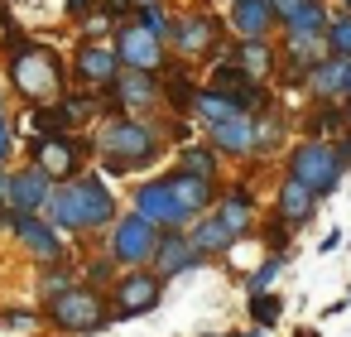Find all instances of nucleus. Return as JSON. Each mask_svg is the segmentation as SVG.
<instances>
[{
  "mask_svg": "<svg viewBox=\"0 0 351 337\" xmlns=\"http://www.w3.org/2000/svg\"><path fill=\"white\" fill-rule=\"evenodd\" d=\"M169 154V140L159 130V116H101L92 126V159L106 178H130V174H149L159 159Z\"/></svg>",
  "mask_w": 351,
  "mask_h": 337,
  "instance_id": "obj_1",
  "label": "nucleus"
},
{
  "mask_svg": "<svg viewBox=\"0 0 351 337\" xmlns=\"http://www.w3.org/2000/svg\"><path fill=\"white\" fill-rule=\"evenodd\" d=\"M116 212H121V202H116L111 183L101 174H92V169H82L68 183H53L49 207H44V217L68 236H101L116 222Z\"/></svg>",
  "mask_w": 351,
  "mask_h": 337,
  "instance_id": "obj_2",
  "label": "nucleus"
},
{
  "mask_svg": "<svg viewBox=\"0 0 351 337\" xmlns=\"http://www.w3.org/2000/svg\"><path fill=\"white\" fill-rule=\"evenodd\" d=\"M10 87L5 92H15L25 106H53L63 92H68V63H63V54L53 49V44H44V39H34L25 54H15L10 63Z\"/></svg>",
  "mask_w": 351,
  "mask_h": 337,
  "instance_id": "obj_3",
  "label": "nucleus"
},
{
  "mask_svg": "<svg viewBox=\"0 0 351 337\" xmlns=\"http://www.w3.org/2000/svg\"><path fill=\"white\" fill-rule=\"evenodd\" d=\"M164 44H169V58H173V63L197 68V63H212V58L231 44V34H226V20H221L217 10H207V5H188V10L173 15Z\"/></svg>",
  "mask_w": 351,
  "mask_h": 337,
  "instance_id": "obj_4",
  "label": "nucleus"
},
{
  "mask_svg": "<svg viewBox=\"0 0 351 337\" xmlns=\"http://www.w3.org/2000/svg\"><path fill=\"white\" fill-rule=\"evenodd\" d=\"M25 164H34L39 174H49V183H68L82 169H92V135H82V130L34 135L25 145Z\"/></svg>",
  "mask_w": 351,
  "mask_h": 337,
  "instance_id": "obj_5",
  "label": "nucleus"
},
{
  "mask_svg": "<svg viewBox=\"0 0 351 337\" xmlns=\"http://www.w3.org/2000/svg\"><path fill=\"white\" fill-rule=\"evenodd\" d=\"M284 174L298 178L317 202H327V198L341 188V178H346V169H341L337 154H332V140H303V135L284 150Z\"/></svg>",
  "mask_w": 351,
  "mask_h": 337,
  "instance_id": "obj_6",
  "label": "nucleus"
},
{
  "mask_svg": "<svg viewBox=\"0 0 351 337\" xmlns=\"http://www.w3.org/2000/svg\"><path fill=\"white\" fill-rule=\"evenodd\" d=\"M44 318H49V327H58L63 337H97V332L111 323V313H106V294L87 289L82 279H77L73 289L53 294V299L44 303Z\"/></svg>",
  "mask_w": 351,
  "mask_h": 337,
  "instance_id": "obj_7",
  "label": "nucleus"
},
{
  "mask_svg": "<svg viewBox=\"0 0 351 337\" xmlns=\"http://www.w3.org/2000/svg\"><path fill=\"white\" fill-rule=\"evenodd\" d=\"M164 299V279L149 270V265H135V270H121L106 289V313L111 323H130V318H145L154 313Z\"/></svg>",
  "mask_w": 351,
  "mask_h": 337,
  "instance_id": "obj_8",
  "label": "nucleus"
},
{
  "mask_svg": "<svg viewBox=\"0 0 351 337\" xmlns=\"http://www.w3.org/2000/svg\"><path fill=\"white\" fill-rule=\"evenodd\" d=\"M106 44H111L116 63H121V68H135V73H154V78H159V73L173 63V58H169V44H164L159 34H149L135 15L121 20V25H111Z\"/></svg>",
  "mask_w": 351,
  "mask_h": 337,
  "instance_id": "obj_9",
  "label": "nucleus"
},
{
  "mask_svg": "<svg viewBox=\"0 0 351 337\" xmlns=\"http://www.w3.org/2000/svg\"><path fill=\"white\" fill-rule=\"evenodd\" d=\"M154 241H159V226H149L140 212H116V222H111L106 236H101V251H106L121 270H135V265H149Z\"/></svg>",
  "mask_w": 351,
  "mask_h": 337,
  "instance_id": "obj_10",
  "label": "nucleus"
},
{
  "mask_svg": "<svg viewBox=\"0 0 351 337\" xmlns=\"http://www.w3.org/2000/svg\"><path fill=\"white\" fill-rule=\"evenodd\" d=\"M159 116V78L154 73H135V68H121L116 82L101 92V116Z\"/></svg>",
  "mask_w": 351,
  "mask_h": 337,
  "instance_id": "obj_11",
  "label": "nucleus"
},
{
  "mask_svg": "<svg viewBox=\"0 0 351 337\" xmlns=\"http://www.w3.org/2000/svg\"><path fill=\"white\" fill-rule=\"evenodd\" d=\"M116 73H121V63H116V54H111L106 39H77L73 44V63H68V82L73 87L101 97L116 82Z\"/></svg>",
  "mask_w": 351,
  "mask_h": 337,
  "instance_id": "obj_12",
  "label": "nucleus"
},
{
  "mask_svg": "<svg viewBox=\"0 0 351 337\" xmlns=\"http://www.w3.org/2000/svg\"><path fill=\"white\" fill-rule=\"evenodd\" d=\"M130 212H140L149 226H159V231H183L188 222H193V212L169 193V183H164V174H154V178H145V183H135V193H130Z\"/></svg>",
  "mask_w": 351,
  "mask_h": 337,
  "instance_id": "obj_13",
  "label": "nucleus"
},
{
  "mask_svg": "<svg viewBox=\"0 0 351 337\" xmlns=\"http://www.w3.org/2000/svg\"><path fill=\"white\" fill-rule=\"evenodd\" d=\"M5 231H10V236L20 241V251H25V255H34L39 265H44V260H63V255H68V236H63L44 212H10Z\"/></svg>",
  "mask_w": 351,
  "mask_h": 337,
  "instance_id": "obj_14",
  "label": "nucleus"
},
{
  "mask_svg": "<svg viewBox=\"0 0 351 337\" xmlns=\"http://www.w3.org/2000/svg\"><path fill=\"white\" fill-rule=\"evenodd\" d=\"M250 121H255V130H250V159H255V164L279 159V154L289 150V130H293V116L284 111V102L260 106Z\"/></svg>",
  "mask_w": 351,
  "mask_h": 337,
  "instance_id": "obj_15",
  "label": "nucleus"
},
{
  "mask_svg": "<svg viewBox=\"0 0 351 337\" xmlns=\"http://www.w3.org/2000/svg\"><path fill=\"white\" fill-rule=\"evenodd\" d=\"M212 212H217V222H221L236 241H245V236H255V222H260V198H255V188H250V183H226V188H217Z\"/></svg>",
  "mask_w": 351,
  "mask_h": 337,
  "instance_id": "obj_16",
  "label": "nucleus"
},
{
  "mask_svg": "<svg viewBox=\"0 0 351 337\" xmlns=\"http://www.w3.org/2000/svg\"><path fill=\"white\" fill-rule=\"evenodd\" d=\"M207 260L193 251V241L183 236V231H159V241H154V255H149V270L169 284V279H178V275H193V270H202Z\"/></svg>",
  "mask_w": 351,
  "mask_h": 337,
  "instance_id": "obj_17",
  "label": "nucleus"
},
{
  "mask_svg": "<svg viewBox=\"0 0 351 337\" xmlns=\"http://www.w3.org/2000/svg\"><path fill=\"white\" fill-rule=\"evenodd\" d=\"M226 34L231 39H274V10L269 0H226Z\"/></svg>",
  "mask_w": 351,
  "mask_h": 337,
  "instance_id": "obj_18",
  "label": "nucleus"
},
{
  "mask_svg": "<svg viewBox=\"0 0 351 337\" xmlns=\"http://www.w3.org/2000/svg\"><path fill=\"white\" fill-rule=\"evenodd\" d=\"M308 102H351V58H322L308 68V82H303Z\"/></svg>",
  "mask_w": 351,
  "mask_h": 337,
  "instance_id": "obj_19",
  "label": "nucleus"
},
{
  "mask_svg": "<svg viewBox=\"0 0 351 337\" xmlns=\"http://www.w3.org/2000/svg\"><path fill=\"white\" fill-rule=\"evenodd\" d=\"M49 193H53L49 174H39L34 164H20V169H10L5 207H10V212H44V207H49Z\"/></svg>",
  "mask_w": 351,
  "mask_h": 337,
  "instance_id": "obj_20",
  "label": "nucleus"
},
{
  "mask_svg": "<svg viewBox=\"0 0 351 337\" xmlns=\"http://www.w3.org/2000/svg\"><path fill=\"white\" fill-rule=\"evenodd\" d=\"M183 236L193 241V251H197L207 265H212V260H226V255L236 251V236L217 222V212H197V217L183 226Z\"/></svg>",
  "mask_w": 351,
  "mask_h": 337,
  "instance_id": "obj_21",
  "label": "nucleus"
},
{
  "mask_svg": "<svg viewBox=\"0 0 351 337\" xmlns=\"http://www.w3.org/2000/svg\"><path fill=\"white\" fill-rule=\"evenodd\" d=\"M250 130H255V121L236 111V116H226V121L207 126V130H202V140H207L221 159H250Z\"/></svg>",
  "mask_w": 351,
  "mask_h": 337,
  "instance_id": "obj_22",
  "label": "nucleus"
},
{
  "mask_svg": "<svg viewBox=\"0 0 351 337\" xmlns=\"http://www.w3.org/2000/svg\"><path fill=\"white\" fill-rule=\"evenodd\" d=\"M164 183H169V193H173V198H178V202H183L193 217H197V212H212V202H217V188H221L217 178L188 174V169H178V164L164 174Z\"/></svg>",
  "mask_w": 351,
  "mask_h": 337,
  "instance_id": "obj_23",
  "label": "nucleus"
},
{
  "mask_svg": "<svg viewBox=\"0 0 351 337\" xmlns=\"http://www.w3.org/2000/svg\"><path fill=\"white\" fill-rule=\"evenodd\" d=\"M317 207H322V202H317L298 178H289V174L279 178V188H274V217H279L284 226H308V222L317 217Z\"/></svg>",
  "mask_w": 351,
  "mask_h": 337,
  "instance_id": "obj_24",
  "label": "nucleus"
},
{
  "mask_svg": "<svg viewBox=\"0 0 351 337\" xmlns=\"http://www.w3.org/2000/svg\"><path fill=\"white\" fill-rule=\"evenodd\" d=\"M193 92H197V73H193L188 63H169V68L159 73V106H164V111L188 116Z\"/></svg>",
  "mask_w": 351,
  "mask_h": 337,
  "instance_id": "obj_25",
  "label": "nucleus"
},
{
  "mask_svg": "<svg viewBox=\"0 0 351 337\" xmlns=\"http://www.w3.org/2000/svg\"><path fill=\"white\" fill-rule=\"evenodd\" d=\"M53 111H58L63 130H87V126L101 121V97H97V92H82V87L68 82V92L53 102Z\"/></svg>",
  "mask_w": 351,
  "mask_h": 337,
  "instance_id": "obj_26",
  "label": "nucleus"
},
{
  "mask_svg": "<svg viewBox=\"0 0 351 337\" xmlns=\"http://www.w3.org/2000/svg\"><path fill=\"white\" fill-rule=\"evenodd\" d=\"M341 130H351L346 126V102H308V111L298 121V135L303 140H332Z\"/></svg>",
  "mask_w": 351,
  "mask_h": 337,
  "instance_id": "obj_27",
  "label": "nucleus"
},
{
  "mask_svg": "<svg viewBox=\"0 0 351 337\" xmlns=\"http://www.w3.org/2000/svg\"><path fill=\"white\" fill-rule=\"evenodd\" d=\"M226 54H231L250 78H260V82H269V78H274V63H279L274 39H231V44H226Z\"/></svg>",
  "mask_w": 351,
  "mask_h": 337,
  "instance_id": "obj_28",
  "label": "nucleus"
},
{
  "mask_svg": "<svg viewBox=\"0 0 351 337\" xmlns=\"http://www.w3.org/2000/svg\"><path fill=\"white\" fill-rule=\"evenodd\" d=\"M274 54H279V63H284V68L308 73L313 63H322V58H327V44H322L317 34H279V39H274Z\"/></svg>",
  "mask_w": 351,
  "mask_h": 337,
  "instance_id": "obj_29",
  "label": "nucleus"
},
{
  "mask_svg": "<svg viewBox=\"0 0 351 337\" xmlns=\"http://www.w3.org/2000/svg\"><path fill=\"white\" fill-rule=\"evenodd\" d=\"M226 116H236L231 97L217 92V87H207V82H197V92H193V102H188V121L207 130V126H217V121H226ZM241 116H245V111H241Z\"/></svg>",
  "mask_w": 351,
  "mask_h": 337,
  "instance_id": "obj_30",
  "label": "nucleus"
},
{
  "mask_svg": "<svg viewBox=\"0 0 351 337\" xmlns=\"http://www.w3.org/2000/svg\"><path fill=\"white\" fill-rule=\"evenodd\" d=\"M221 154L207 145V140H188V145H178V169H188V174H202V178H217L221 183Z\"/></svg>",
  "mask_w": 351,
  "mask_h": 337,
  "instance_id": "obj_31",
  "label": "nucleus"
},
{
  "mask_svg": "<svg viewBox=\"0 0 351 337\" xmlns=\"http://www.w3.org/2000/svg\"><path fill=\"white\" fill-rule=\"evenodd\" d=\"M327 20H332V5H327V0H313V5H298L293 15L279 20V34H317L322 39Z\"/></svg>",
  "mask_w": 351,
  "mask_h": 337,
  "instance_id": "obj_32",
  "label": "nucleus"
},
{
  "mask_svg": "<svg viewBox=\"0 0 351 337\" xmlns=\"http://www.w3.org/2000/svg\"><path fill=\"white\" fill-rule=\"evenodd\" d=\"M77 284V265L63 255V260H44L39 265V279H34V289H39V299L49 303L53 294H63V289H73Z\"/></svg>",
  "mask_w": 351,
  "mask_h": 337,
  "instance_id": "obj_33",
  "label": "nucleus"
},
{
  "mask_svg": "<svg viewBox=\"0 0 351 337\" xmlns=\"http://www.w3.org/2000/svg\"><path fill=\"white\" fill-rule=\"evenodd\" d=\"M116 275H121V265H116V260H111L106 251H101V255H92V260H87V265L77 270V279H82L87 289H97V294H106Z\"/></svg>",
  "mask_w": 351,
  "mask_h": 337,
  "instance_id": "obj_34",
  "label": "nucleus"
},
{
  "mask_svg": "<svg viewBox=\"0 0 351 337\" xmlns=\"http://www.w3.org/2000/svg\"><path fill=\"white\" fill-rule=\"evenodd\" d=\"M322 44H327V54H332V58H351V15H346V10H337V15L327 20Z\"/></svg>",
  "mask_w": 351,
  "mask_h": 337,
  "instance_id": "obj_35",
  "label": "nucleus"
},
{
  "mask_svg": "<svg viewBox=\"0 0 351 337\" xmlns=\"http://www.w3.org/2000/svg\"><path fill=\"white\" fill-rule=\"evenodd\" d=\"M135 20L149 30V34H159V39H169V25H173V10L164 5V0H135Z\"/></svg>",
  "mask_w": 351,
  "mask_h": 337,
  "instance_id": "obj_36",
  "label": "nucleus"
},
{
  "mask_svg": "<svg viewBox=\"0 0 351 337\" xmlns=\"http://www.w3.org/2000/svg\"><path fill=\"white\" fill-rule=\"evenodd\" d=\"M279 313H284V299L274 294V289H265V294H250V323L265 332V327H274L279 323Z\"/></svg>",
  "mask_w": 351,
  "mask_h": 337,
  "instance_id": "obj_37",
  "label": "nucleus"
},
{
  "mask_svg": "<svg viewBox=\"0 0 351 337\" xmlns=\"http://www.w3.org/2000/svg\"><path fill=\"white\" fill-rule=\"evenodd\" d=\"M255 236L269 246V255H289V241H293V226H284L279 217H265L255 222Z\"/></svg>",
  "mask_w": 351,
  "mask_h": 337,
  "instance_id": "obj_38",
  "label": "nucleus"
},
{
  "mask_svg": "<svg viewBox=\"0 0 351 337\" xmlns=\"http://www.w3.org/2000/svg\"><path fill=\"white\" fill-rule=\"evenodd\" d=\"M284 260H289V255H265V260L245 275V294H265V289H274V279H279Z\"/></svg>",
  "mask_w": 351,
  "mask_h": 337,
  "instance_id": "obj_39",
  "label": "nucleus"
},
{
  "mask_svg": "<svg viewBox=\"0 0 351 337\" xmlns=\"http://www.w3.org/2000/svg\"><path fill=\"white\" fill-rule=\"evenodd\" d=\"M29 44H34V34H25V30L15 25V15H5V30H0V58L10 63V58H15V54H25Z\"/></svg>",
  "mask_w": 351,
  "mask_h": 337,
  "instance_id": "obj_40",
  "label": "nucleus"
},
{
  "mask_svg": "<svg viewBox=\"0 0 351 337\" xmlns=\"http://www.w3.org/2000/svg\"><path fill=\"white\" fill-rule=\"evenodd\" d=\"M29 130L34 135H53V130H63V121H58L53 106H29Z\"/></svg>",
  "mask_w": 351,
  "mask_h": 337,
  "instance_id": "obj_41",
  "label": "nucleus"
},
{
  "mask_svg": "<svg viewBox=\"0 0 351 337\" xmlns=\"http://www.w3.org/2000/svg\"><path fill=\"white\" fill-rule=\"evenodd\" d=\"M15 150H20V140H15V121H10V116H0V169H10Z\"/></svg>",
  "mask_w": 351,
  "mask_h": 337,
  "instance_id": "obj_42",
  "label": "nucleus"
},
{
  "mask_svg": "<svg viewBox=\"0 0 351 337\" xmlns=\"http://www.w3.org/2000/svg\"><path fill=\"white\" fill-rule=\"evenodd\" d=\"M39 318L29 313V308H10V313H0V327H10V332H29Z\"/></svg>",
  "mask_w": 351,
  "mask_h": 337,
  "instance_id": "obj_43",
  "label": "nucleus"
},
{
  "mask_svg": "<svg viewBox=\"0 0 351 337\" xmlns=\"http://www.w3.org/2000/svg\"><path fill=\"white\" fill-rule=\"evenodd\" d=\"M63 15H68L73 25H82V20L97 15V0H63Z\"/></svg>",
  "mask_w": 351,
  "mask_h": 337,
  "instance_id": "obj_44",
  "label": "nucleus"
},
{
  "mask_svg": "<svg viewBox=\"0 0 351 337\" xmlns=\"http://www.w3.org/2000/svg\"><path fill=\"white\" fill-rule=\"evenodd\" d=\"M332 154H337V164H341V169H351V130L332 135Z\"/></svg>",
  "mask_w": 351,
  "mask_h": 337,
  "instance_id": "obj_45",
  "label": "nucleus"
},
{
  "mask_svg": "<svg viewBox=\"0 0 351 337\" xmlns=\"http://www.w3.org/2000/svg\"><path fill=\"white\" fill-rule=\"evenodd\" d=\"M298 5H313V0H269V10H274V25H279L284 15H293Z\"/></svg>",
  "mask_w": 351,
  "mask_h": 337,
  "instance_id": "obj_46",
  "label": "nucleus"
},
{
  "mask_svg": "<svg viewBox=\"0 0 351 337\" xmlns=\"http://www.w3.org/2000/svg\"><path fill=\"white\" fill-rule=\"evenodd\" d=\"M337 246H341V231H327V236L317 241V251H337Z\"/></svg>",
  "mask_w": 351,
  "mask_h": 337,
  "instance_id": "obj_47",
  "label": "nucleus"
},
{
  "mask_svg": "<svg viewBox=\"0 0 351 337\" xmlns=\"http://www.w3.org/2000/svg\"><path fill=\"white\" fill-rule=\"evenodd\" d=\"M207 337H265L260 327H250V332H207Z\"/></svg>",
  "mask_w": 351,
  "mask_h": 337,
  "instance_id": "obj_48",
  "label": "nucleus"
},
{
  "mask_svg": "<svg viewBox=\"0 0 351 337\" xmlns=\"http://www.w3.org/2000/svg\"><path fill=\"white\" fill-rule=\"evenodd\" d=\"M0 116H10V92H5V82H0Z\"/></svg>",
  "mask_w": 351,
  "mask_h": 337,
  "instance_id": "obj_49",
  "label": "nucleus"
},
{
  "mask_svg": "<svg viewBox=\"0 0 351 337\" xmlns=\"http://www.w3.org/2000/svg\"><path fill=\"white\" fill-rule=\"evenodd\" d=\"M293 337H317V327H298V332H293Z\"/></svg>",
  "mask_w": 351,
  "mask_h": 337,
  "instance_id": "obj_50",
  "label": "nucleus"
},
{
  "mask_svg": "<svg viewBox=\"0 0 351 337\" xmlns=\"http://www.w3.org/2000/svg\"><path fill=\"white\" fill-rule=\"evenodd\" d=\"M337 5H341V10H346V15H351V0H337Z\"/></svg>",
  "mask_w": 351,
  "mask_h": 337,
  "instance_id": "obj_51",
  "label": "nucleus"
}]
</instances>
